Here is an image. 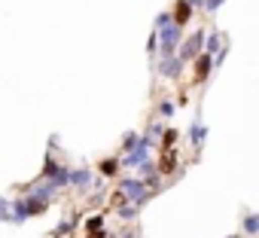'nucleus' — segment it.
I'll list each match as a JSON object with an SVG mask.
<instances>
[{"label": "nucleus", "instance_id": "f3484780", "mask_svg": "<svg viewBox=\"0 0 259 238\" xmlns=\"http://www.w3.org/2000/svg\"><path fill=\"white\" fill-rule=\"evenodd\" d=\"M177 138H180L177 129H165V135H162V141H159L162 150H174V147H177Z\"/></svg>", "mask_w": 259, "mask_h": 238}, {"label": "nucleus", "instance_id": "4468645a", "mask_svg": "<svg viewBox=\"0 0 259 238\" xmlns=\"http://www.w3.org/2000/svg\"><path fill=\"white\" fill-rule=\"evenodd\" d=\"M138 211H141V208H138L135 202H125L122 208H116V217H119V220H135V217H138Z\"/></svg>", "mask_w": 259, "mask_h": 238}, {"label": "nucleus", "instance_id": "6ab92c4d", "mask_svg": "<svg viewBox=\"0 0 259 238\" xmlns=\"http://www.w3.org/2000/svg\"><path fill=\"white\" fill-rule=\"evenodd\" d=\"M58 168H61V162H55L52 156H46V165H43V171H40V177H43V180H49V177H52V174H55Z\"/></svg>", "mask_w": 259, "mask_h": 238}, {"label": "nucleus", "instance_id": "0eeeda50", "mask_svg": "<svg viewBox=\"0 0 259 238\" xmlns=\"http://www.w3.org/2000/svg\"><path fill=\"white\" fill-rule=\"evenodd\" d=\"M174 25H180V28H186L189 22H192V16H195V7L189 4V0H177V7H174Z\"/></svg>", "mask_w": 259, "mask_h": 238}, {"label": "nucleus", "instance_id": "f257e3e1", "mask_svg": "<svg viewBox=\"0 0 259 238\" xmlns=\"http://www.w3.org/2000/svg\"><path fill=\"white\" fill-rule=\"evenodd\" d=\"M119 189L125 192V199H128V202H135L138 208H144V205H147V199L153 195V189H150V183H147L144 177H128V180H122V183H119Z\"/></svg>", "mask_w": 259, "mask_h": 238}, {"label": "nucleus", "instance_id": "bb28decb", "mask_svg": "<svg viewBox=\"0 0 259 238\" xmlns=\"http://www.w3.org/2000/svg\"><path fill=\"white\" fill-rule=\"evenodd\" d=\"M189 4H192V7H201V4H204V0H189Z\"/></svg>", "mask_w": 259, "mask_h": 238}, {"label": "nucleus", "instance_id": "20e7f679", "mask_svg": "<svg viewBox=\"0 0 259 238\" xmlns=\"http://www.w3.org/2000/svg\"><path fill=\"white\" fill-rule=\"evenodd\" d=\"M183 67H186V61L180 55H162V61H159V73L168 76V80H180Z\"/></svg>", "mask_w": 259, "mask_h": 238}, {"label": "nucleus", "instance_id": "9b49d317", "mask_svg": "<svg viewBox=\"0 0 259 238\" xmlns=\"http://www.w3.org/2000/svg\"><path fill=\"white\" fill-rule=\"evenodd\" d=\"M241 235H250V238L259 235V214H256V211L244 214V220H241Z\"/></svg>", "mask_w": 259, "mask_h": 238}, {"label": "nucleus", "instance_id": "7ed1b4c3", "mask_svg": "<svg viewBox=\"0 0 259 238\" xmlns=\"http://www.w3.org/2000/svg\"><path fill=\"white\" fill-rule=\"evenodd\" d=\"M204 40H207V34L204 31H195L192 37H186L183 43H180V49H177V55L189 64V61H195L201 52H204Z\"/></svg>", "mask_w": 259, "mask_h": 238}, {"label": "nucleus", "instance_id": "423d86ee", "mask_svg": "<svg viewBox=\"0 0 259 238\" xmlns=\"http://www.w3.org/2000/svg\"><path fill=\"white\" fill-rule=\"evenodd\" d=\"M156 165H159V174H162V177H168V174H174V171L180 168V162H177V153H174V150H162V153H159V159H156Z\"/></svg>", "mask_w": 259, "mask_h": 238}, {"label": "nucleus", "instance_id": "412c9836", "mask_svg": "<svg viewBox=\"0 0 259 238\" xmlns=\"http://www.w3.org/2000/svg\"><path fill=\"white\" fill-rule=\"evenodd\" d=\"M138 141H141V135H135V132H128V135H125V141H122V153H132V150L138 147Z\"/></svg>", "mask_w": 259, "mask_h": 238}, {"label": "nucleus", "instance_id": "a878e982", "mask_svg": "<svg viewBox=\"0 0 259 238\" xmlns=\"http://www.w3.org/2000/svg\"><path fill=\"white\" fill-rule=\"evenodd\" d=\"M122 238H138V232H122Z\"/></svg>", "mask_w": 259, "mask_h": 238}, {"label": "nucleus", "instance_id": "6e6552de", "mask_svg": "<svg viewBox=\"0 0 259 238\" xmlns=\"http://www.w3.org/2000/svg\"><path fill=\"white\" fill-rule=\"evenodd\" d=\"M192 64H195V83H204L210 76V70H213V55L210 52H201Z\"/></svg>", "mask_w": 259, "mask_h": 238}, {"label": "nucleus", "instance_id": "f03ea898", "mask_svg": "<svg viewBox=\"0 0 259 238\" xmlns=\"http://www.w3.org/2000/svg\"><path fill=\"white\" fill-rule=\"evenodd\" d=\"M180 43H183V28H180V25L171 22V25L159 28V46H162V55H177Z\"/></svg>", "mask_w": 259, "mask_h": 238}, {"label": "nucleus", "instance_id": "a211bd4d", "mask_svg": "<svg viewBox=\"0 0 259 238\" xmlns=\"http://www.w3.org/2000/svg\"><path fill=\"white\" fill-rule=\"evenodd\" d=\"M156 110H159V116H162V119H171V116H174V110H177V104L165 98V101H159V107H156Z\"/></svg>", "mask_w": 259, "mask_h": 238}, {"label": "nucleus", "instance_id": "393cba45", "mask_svg": "<svg viewBox=\"0 0 259 238\" xmlns=\"http://www.w3.org/2000/svg\"><path fill=\"white\" fill-rule=\"evenodd\" d=\"M85 238H110L107 229H95V232H85Z\"/></svg>", "mask_w": 259, "mask_h": 238}, {"label": "nucleus", "instance_id": "dca6fc26", "mask_svg": "<svg viewBox=\"0 0 259 238\" xmlns=\"http://www.w3.org/2000/svg\"><path fill=\"white\" fill-rule=\"evenodd\" d=\"M220 40H223V37H220L217 31H210V37L204 40V52H210V55H217V52L223 49V43H220Z\"/></svg>", "mask_w": 259, "mask_h": 238}, {"label": "nucleus", "instance_id": "1a4fd4ad", "mask_svg": "<svg viewBox=\"0 0 259 238\" xmlns=\"http://www.w3.org/2000/svg\"><path fill=\"white\" fill-rule=\"evenodd\" d=\"M70 186L79 189V192H85V189L92 186V171H89V165H82V168H70Z\"/></svg>", "mask_w": 259, "mask_h": 238}, {"label": "nucleus", "instance_id": "9d476101", "mask_svg": "<svg viewBox=\"0 0 259 238\" xmlns=\"http://www.w3.org/2000/svg\"><path fill=\"white\" fill-rule=\"evenodd\" d=\"M186 138H189V144H192L195 150L204 144V138H207V129L201 126V119H198V116L192 119V126H189V135H186Z\"/></svg>", "mask_w": 259, "mask_h": 238}, {"label": "nucleus", "instance_id": "2eb2a0df", "mask_svg": "<svg viewBox=\"0 0 259 238\" xmlns=\"http://www.w3.org/2000/svg\"><path fill=\"white\" fill-rule=\"evenodd\" d=\"M153 174H159V165H156L153 159H147V162H141V165H138V177H144V180H150Z\"/></svg>", "mask_w": 259, "mask_h": 238}, {"label": "nucleus", "instance_id": "b1692460", "mask_svg": "<svg viewBox=\"0 0 259 238\" xmlns=\"http://www.w3.org/2000/svg\"><path fill=\"white\" fill-rule=\"evenodd\" d=\"M147 52H150V55H156V52H159V31H156V34H150V40H147Z\"/></svg>", "mask_w": 259, "mask_h": 238}, {"label": "nucleus", "instance_id": "4be33fe9", "mask_svg": "<svg viewBox=\"0 0 259 238\" xmlns=\"http://www.w3.org/2000/svg\"><path fill=\"white\" fill-rule=\"evenodd\" d=\"M223 4H226V0H204V4H201V7H204V13H207V16H217Z\"/></svg>", "mask_w": 259, "mask_h": 238}, {"label": "nucleus", "instance_id": "aec40b11", "mask_svg": "<svg viewBox=\"0 0 259 238\" xmlns=\"http://www.w3.org/2000/svg\"><path fill=\"white\" fill-rule=\"evenodd\" d=\"M104 217H107L104 211H101V214H92V217L85 220V232H95V229H104Z\"/></svg>", "mask_w": 259, "mask_h": 238}, {"label": "nucleus", "instance_id": "5701e85b", "mask_svg": "<svg viewBox=\"0 0 259 238\" xmlns=\"http://www.w3.org/2000/svg\"><path fill=\"white\" fill-rule=\"evenodd\" d=\"M171 22H174V16H171V13H159V16H156V31H159V28H165V25H171Z\"/></svg>", "mask_w": 259, "mask_h": 238}, {"label": "nucleus", "instance_id": "cd10ccee", "mask_svg": "<svg viewBox=\"0 0 259 238\" xmlns=\"http://www.w3.org/2000/svg\"><path fill=\"white\" fill-rule=\"evenodd\" d=\"M229 238H241V235H229Z\"/></svg>", "mask_w": 259, "mask_h": 238}, {"label": "nucleus", "instance_id": "39448f33", "mask_svg": "<svg viewBox=\"0 0 259 238\" xmlns=\"http://www.w3.org/2000/svg\"><path fill=\"white\" fill-rule=\"evenodd\" d=\"M22 202H25V214L28 217H43L49 211V199H40L37 192H28Z\"/></svg>", "mask_w": 259, "mask_h": 238}, {"label": "nucleus", "instance_id": "f8f14e48", "mask_svg": "<svg viewBox=\"0 0 259 238\" xmlns=\"http://www.w3.org/2000/svg\"><path fill=\"white\" fill-rule=\"evenodd\" d=\"M49 183H52V189H55V192H61L64 186H70V168H67V165H61V168L49 177Z\"/></svg>", "mask_w": 259, "mask_h": 238}, {"label": "nucleus", "instance_id": "ddd939ff", "mask_svg": "<svg viewBox=\"0 0 259 238\" xmlns=\"http://www.w3.org/2000/svg\"><path fill=\"white\" fill-rule=\"evenodd\" d=\"M119 168H122V159H101V165H98V171H101L104 177H116Z\"/></svg>", "mask_w": 259, "mask_h": 238}]
</instances>
